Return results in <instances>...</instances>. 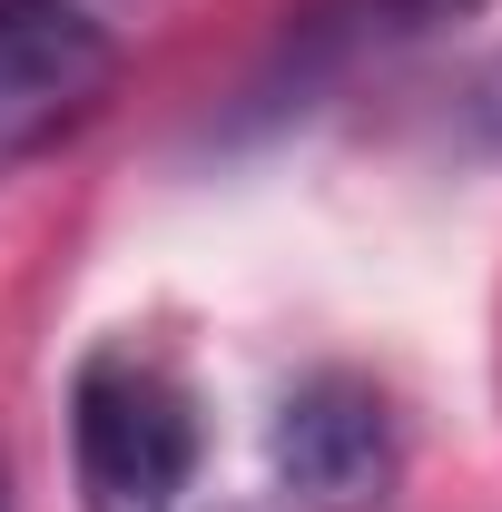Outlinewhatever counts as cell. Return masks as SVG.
Returning a JSON list of instances; mask_svg holds the SVG:
<instances>
[{"label": "cell", "mask_w": 502, "mask_h": 512, "mask_svg": "<svg viewBox=\"0 0 502 512\" xmlns=\"http://www.w3.org/2000/svg\"><path fill=\"white\" fill-rule=\"evenodd\" d=\"M453 10H473V0H325V10L296 20V40H286V79H276V89L355 79L365 60L404 50V40H424L434 20H453Z\"/></svg>", "instance_id": "obj_4"}, {"label": "cell", "mask_w": 502, "mask_h": 512, "mask_svg": "<svg viewBox=\"0 0 502 512\" xmlns=\"http://www.w3.org/2000/svg\"><path fill=\"white\" fill-rule=\"evenodd\" d=\"M266 463H276L286 512H384L404 483V424H394L375 375L325 365L276 404Z\"/></svg>", "instance_id": "obj_2"}, {"label": "cell", "mask_w": 502, "mask_h": 512, "mask_svg": "<svg viewBox=\"0 0 502 512\" xmlns=\"http://www.w3.org/2000/svg\"><path fill=\"white\" fill-rule=\"evenodd\" d=\"M483 128H493V138H502V69H493V79H483Z\"/></svg>", "instance_id": "obj_5"}, {"label": "cell", "mask_w": 502, "mask_h": 512, "mask_svg": "<svg viewBox=\"0 0 502 512\" xmlns=\"http://www.w3.org/2000/svg\"><path fill=\"white\" fill-rule=\"evenodd\" d=\"M119 79V40L79 0H0V168L40 158Z\"/></svg>", "instance_id": "obj_3"}, {"label": "cell", "mask_w": 502, "mask_h": 512, "mask_svg": "<svg viewBox=\"0 0 502 512\" xmlns=\"http://www.w3.org/2000/svg\"><path fill=\"white\" fill-rule=\"evenodd\" d=\"M69 473L79 512H178L197 473V404L148 345H89L69 375Z\"/></svg>", "instance_id": "obj_1"}]
</instances>
